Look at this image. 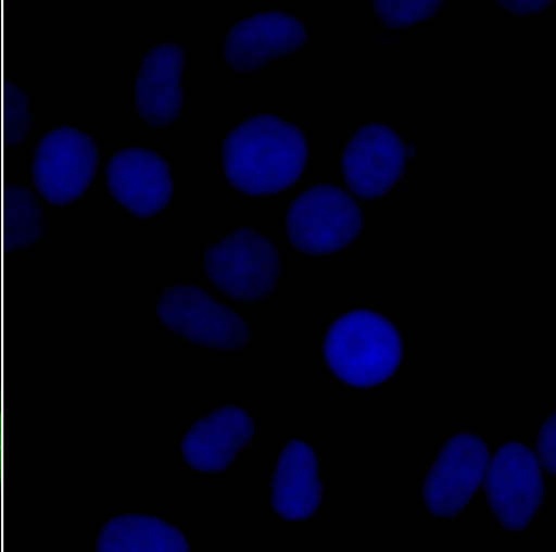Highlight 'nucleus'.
I'll use <instances>...</instances> for the list:
<instances>
[{"mask_svg": "<svg viewBox=\"0 0 556 552\" xmlns=\"http://www.w3.org/2000/svg\"><path fill=\"white\" fill-rule=\"evenodd\" d=\"M308 141L301 127L275 115L258 113L227 134L222 148L225 177L250 197L289 190L308 163Z\"/></svg>", "mask_w": 556, "mask_h": 552, "instance_id": "nucleus-1", "label": "nucleus"}, {"mask_svg": "<svg viewBox=\"0 0 556 552\" xmlns=\"http://www.w3.org/2000/svg\"><path fill=\"white\" fill-rule=\"evenodd\" d=\"M323 356L341 384L372 389L387 384L401 369L403 337L377 311L356 309L341 315L327 330Z\"/></svg>", "mask_w": 556, "mask_h": 552, "instance_id": "nucleus-2", "label": "nucleus"}, {"mask_svg": "<svg viewBox=\"0 0 556 552\" xmlns=\"http://www.w3.org/2000/svg\"><path fill=\"white\" fill-rule=\"evenodd\" d=\"M211 285L239 303H258L273 293L282 275L276 244L258 230L239 228L205 251Z\"/></svg>", "mask_w": 556, "mask_h": 552, "instance_id": "nucleus-3", "label": "nucleus"}, {"mask_svg": "<svg viewBox=\"0 0 556 552\" xmlns=\"http://www.w3.org/2000/svg\"><path fill=\"white\" fill-rule=\"evenodd\" d=\"M363 228L362 206L333 184H317L302 191L288 212L289 242L307 256H330L348 249Z\"/></svg>", "mask_w": 556, "mask_h": 552, "instance_id": "nucleus-4", "label": "nucleus"}, {"mask_svg": "<svg viewBox=\"0 0 556 552\" xmlns=\"http://www.w3.org/2000/svg\"><path fill=\"white\" fill-rule=\"evenodd\" d=\"M155 315L169 333L199 347L238 351L251 343L247 321L197 286L164 289L156 302Z\"/></svg>", "mask_w": 556, "mask_h": 552, "instance_id": "nucleus-5", "label": "nucleus"}, {"mask_svg": "<svg viewBox=\"0 0 556 552\" xmlns=\"http://www.w3.org/2000/svg\"><path fill=\"white\" fill-rule=\"evenodd\" d=\"M98 166L91 135L68 125L56 127L42 136L35 151L34 187L52 205L73 204L90 189Z\"/></svg>", "mask_w": 556, "mask_h": 552, "instance_id": "nucleus-6", "label": "nucleus"}, {"mask_svg": "<svg viewBox=\"0 0 556 552\" xmlns=\"http://www.w3.org/2000/svg\"><path fill=\"white\" fill-rule=\"evenodd\" d=\"M484 494L493 515L506 530L520 532L529 528L546 494L535 452L518 441L498 449L484 476Z\"/></svg>", "mask_w": 556, "mask_h": 552, "instance_id": "nucleus-7", "label": "nucleus"}, {"mask_svg": "<svg viewBox=\"0 0 556 552\" xmlns=\"http://www.w3.org/2000/svg\"><path fill=\"white\" fill-rule=\"evenodd\" d=\"M490 464V450L479 435L452 436L439 451L424 482L422 499L439 518H454L473 500Z\"/></svg>", "mask_w": 556, "mask_h": 552, "instance_id": "nucleus-8", "label": "nucleus"}, {"mask_svg": "<svg viewBox=\"0 0 556 552\" xmlns=\"http://www.w3.org/2000/svg\"><path fill=\"white\" fill-rule=\"evenodd\" d=\"M409 159L401 134L370 123L356 130L342 152L341 174L348 188L363 201H375L402 180Z\"/></svg>", "mask_w": 556, "mask_h": 552, "instance_id": "nucleus-9", "label": "nucleus"}, {"mask_svg": "<svg viewBox=\"0 0 556 552\" xmlns=\"http://www.w3.org/2000/svg\"><path fill=\"white\" fill-rule=\"evenodd\" d=\"M308 32L288 12H256L235 23L225 37L224 60L236 73L253 74L306 47Z\"/></svg>", "mask_w": 556, "mask_h": 552, "instance_id": "nucleus-10", "label": "nucleus"}, {"mask_svg": "<svg viewBox=\"0 0 556 552\" xmlns=\"http://www.w3.org/2000/svg\"><path fill=\"white\" fill-rule=\"evenodd\" d=\"M105 179L113 200L139 219L160 215L173 201L170 167L163 155L147 148L114 152L105 167Z\"/></svg>", "mask_w": 556, "mask_h": 552, "instance_id": "nucleus-11", "label": "nucleus"}, {"mask_svg": "<svg viewBox=\"0 0 556 552\" xmlns=\"http://www.w3.org/2000/svg\"><path fill=\"white\" fill-rule=\"evenodd\" d=\"M255 421L244 407L224 405L199 418L184 435V462L197 473L218 475L232 468L253 440Z\"/></svg>", "mask_w": 556, "mask_h": 552, "instance_id": "nucleus-12", "label": "nucleus"}, {"mask_svg": "<svg viewBox=\"0 0 556 552\" xmlns=\"http://www.w3.org/2000/svg\"><path fill=\"white\" fill-rule=\"evenodd\" d=\"M187 52L175 41H162L142 59L136 80L139 118L155 129L175 123L184 108L182 75Z\"/></svg>", "mask_w": 556, "mask_h": 552, "instance_id": "nucleus-13", "label": "nucleus"}, {"mask_svg": "<svg viewBox=\"0 0 556 552\" xmlns=\"http://www.w3.org/2000/svg\"><path fill=\"white\" fill-rule=\"evenodd\" d=\"M324 498L316 451L293 438L278 456L270 484V503L283 520L304 522L315 516Z\"/></svg>", "mask_w": 556, "mask_h": 552, "instance_id": "nucleus-14", "label": "nucleus"}, {"mask_svg": "<svg viewBox=\"0 0 556 552\" xmlns=\"http://www.w3.org/2000/svg\"><path fill=\"white\" fill-rule=\"evenodd\" d=\"M99 552H189L185 535L169 522L144 514H124L104 523L97 536Z\"/></svg>", "mask_w": 556, "mask_h": 552, "instance_id": "nucleus-15", "label": "nucleus"}, {"mask_svg": "<svg viewBox=\"0 0 556 552\" xmlns=\"http://www.w3.org/2000/svg\"><path fill=\"white\" fill-rule=\"evenodd\" d=\"M7 197L9 215V238L11 251H20L34 246L46 233L45 214L35 195L25 187L11 184Z\"/></svg>", "mask_w": 556, "mask_h": 552, "instance_id": "nucleus-16", "label": "nucleus"}, {"mask_svg": "<svg viewBox=\"0 0 556 552\" xmlns=\"http://www.w3.org/2000/svg\"><path fill=\"white\" fill-rule=\"evenodd\" d=\"M443 0H375L372 7L380 23L390 30H406L432 20Z\"/></svg>", "mask_w": 556, "mask_h": 552, "instance_id": "nucleus-17", "label": "nucleus"}, {"mask_svg": "<svg viewBox=\"0 0 556 552\" xmlns=\"http://www.w3.org/2000/svg\"><path fill=\"white\" fill-rule=\"evenodd\" d=\"M8 92L5 93L7 102L5 106L2 108L5 113L4 116L8 120V130L5 135H9L8 143L11 148H16L23 143V140L30 131L31 127V105L30 99L27 95L21 90L16 84H8Z\"/></svg>", "mask_w": 556, "mask_h": 552, "instance_id": "nucleus-18", "label": "nucleus"}, {"mask_svg": "<svg viewBox=\"0 0 556 552\" xmlns=\"http://www.w3.org/2000/svg\"><path fill=\"white\" fill-rule=\"evenodd\" d=\"M555 419V413H552L551 416L543 424V427H541L536 440V457L541 466H544L545 471L552 476H555L556 469Z\"/></svg>", "mask_w": 556, "mask_h": 552, "instance_id": "nucleus-19", "label": "nucleus"}, {"mask_svg": "<svg viewBox=\"0 0 556 552\" xmlns=\"http://www.w3.org/2000/svg\"><path fill=\"white\" fill-rule=\"evenodd\" d=\"M4 385V380H0V502H2V499L5 498V493L8 492V488H7V484L9 482V479H8V475L9 474V469H8V465L9 464V460L8 456L9 455V450L8 447L9 446V441H8V437L9 436V431L8 429V426H9V423L7 422V417L9 416V414L7 413V407H8V404L5 403V399L8 398V396L5 394V388L3 389V386ZM5 500V499H4Z\"/></svg>", "mask_w": 556, "mask_h": 552, "instance_id": "nucleus-20", "label": "nucleus"}, {"mask_svg": "<svg viewBox=\"0 0 556 552\" xmlns=\"http://www.w3.org/2000/svg\"><path fill=\"white\" fill-rule=\"evenodd\" d=\"M496 3L516 16H533L554 4L547 0H497Z\"/></svg>", "mask_w": 556, "mask_h": 552, "instance_id": "nucleus-21", "label": "nucleus"}, {"mask_svg": "<svg viewBox=\"0 0 556 552\" xmlns=\"http://www.w3.org/2000/svg\"><path fill=\"white\" fill-rule=\"evenodd\" d=\"M4 504H5L4 502H0V507L4 506Z\"/></svg>", "mask_w": 556, "mask_h": 552, "instance_id": "nucleus-22", "label": "nucleus"}, {"mask_svg": "<svg viewBox=\"0 0 556 552\" xmlns=\"http://www.w3.org/2000/svg\"><path fill=\"white\" fill-rule=\"evenodd\" d=\"M3 7H4V4H0V8H3Z\"/></svg>", "mask_w": 556, "mask_h": 552, "instance_id": "nucleus-23", "label": "nucleus"}]
</instances>
